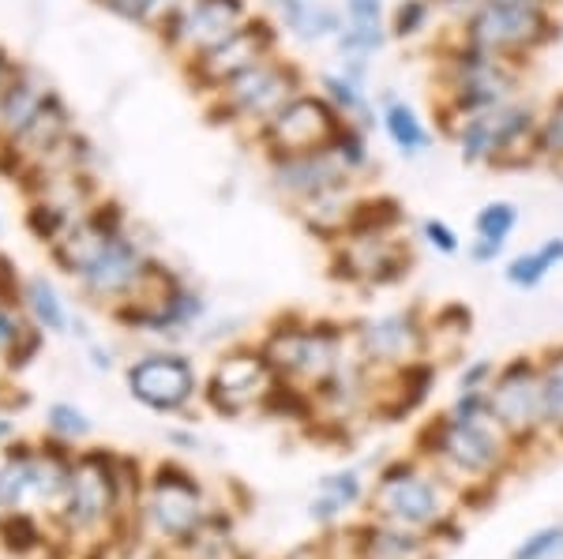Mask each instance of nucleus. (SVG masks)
<instances>
[{"label": "nucleus", "instance_id": "obj_13", "mask_svg": "<svg viewBox=\"0 0 563 559\" xmlns=\"http://www.w3.org/2000/svg\"><path fill=\"white\" fill-rule=\"evenodd\" d=\"M278 383L267 354H230L211 376V402L225 413H241L256 402H267Z\"/></svg>", "mask_w": 563, "mask_h": 559}, {"label": "nucleus", "instance_id": "obj_20", "mask_svg": "<svg viewBox=\"0 0 563 559\" xmlns=\"http://www.w3.org/2000/svg\"><path fill=\"white\" fill-rule=\"evenodd\" d=\"M113 507V477L98 458L79 466L76 473L68 477V511L71 522L87 526V522H98L106 511Z\"/></svg>", "mask_w": 563, "mask_h": 559}, {"label": "nucleus", "instance_id": "obj_16", "mask_svg": "<svg viewBox=\"0 0 563 559\" xmlns=\"http://www.w3.org/2000/svg\"><path fill=\"white\" fill-rule=\"evenodd\" d=\"M376 105H379V132L387 135V143L395 147V155H402L406 161H417L424 158L429 150L435 147V132L424 113L417 110L410 98H402L395 87H384L376 94Z\"/></svg>", "mask_w": 563, "mask_h": 559}, {"label": "nucleus", "instance_id": "obj_39", "mask_svg": "<svg viewBox=\"0 0 563 559\" xmlns=\"http://www.w3.org/2000/svg\"><path fill=\"white\" fill-rule=\"evenodd\" d=\"M507 251V241H488V237H474L466 245V256H470V264H477V267H488V264H496L499 256Z\"/></svg>", "mask_w": 563, "mask_h": 559}, {"label": "nucleus", "instance_id": "obj_37", "mask_svg": "<svg viewBox=\"0 0 563 559\" xmlns=\"http://www.w3.org/2000/svg\"><path fill=\"white\" fill-rule=\"evenodd\" d=\"M323 492H327V500H331L334 507H346V503L357 500L361 484H357V477H353V473H346V477H327Z\"/></svg>", "mask_w": 563, "mask_h": 559}, {"label": "nucleus", "instance_id": "obj_17", "mask_svg": "<svg viewBox=\"0 0 563 559\" xmlns=\"http://www.w3.org/2000/svg\"><path fill=\"white\" fill-rule=\"evenodd\" d=\"M267 12L282 34L301 45H331L346 26L342 4H327V0H267Z\"/></svg>", "mask_w": 563, "mask_h": 559}, {"label": "nucleus", "instance_id": "obj_25", "mask_svg": "<svg viewBox=\"0 0 563 559\" xmlns=\"http://www.w3.org/2000/svg\"><path fill=\"white\" fill-rule=\"evenodd\" d=\"M560 267H563V237H549V241H541V245H533V248H526L519 256L507 259L504 278H507V286H515V290H538L544 278Z\"/></svg>", "mask_w": 563, "mask_h": 559}, {"label": "nucleus", "instance_id": "obj_8", "mask_svg": "<svg viewBox=\"0 0 563 559\" xmlns=\"http://www.w3.org/2000/svg\"><path fill=\"white\" fill-rule=\"evenodd\" d=\"M413 248L398 233L384 237H350L331 245V275L361 286H395L410 278Z\"/></svg>", "mask_w": 563, "mask_h": 559}, {"label": "nucleus", "instance_id": "obj_11", "mask_svg": "<svg viewBox=\"0 0 563 559\" xmlns=\"http://www.w3.org/2000/svg\"><path fill=\"white\" fill-rule=\"evenodd\" d=\"M271 185L289 206H305L312 200H323L342 188H357L361 180L334 158V150H312V155H294V158H271Z\"/></svg>", "mask_w": 563, "mask_h": 559}, {"label": "nucleus", "instance_id": "obj_35", "mask_svg": "<svg viewBox=\"0 0 563 559\" xmlns=\"http://www.w3.org/2000/svg\"><path fill=\"white\" fill-rule=\"evenodd\" d=\"M563 548V529H541L538 537H530L526 545L515 552V559H549L552 552Z\"/></svg>", "mask_w": 563, "mask_h": 559}, {"label": "nucleus", "instance_id": "obj_4", "mask_svg": "<svg viewBox=\"0 0 563 559\" xmlns=\"http://www.w3.org/2000/svg\"><path fill=\"white\" fill-rule=\"evenodd\" d=\"M301 90H308V76L297 60H282L271 57L263 65L249 68L244 76H238L233 83H225L218 94H211L207 113L218 124H230V128H249L260 132L263 124L275 116L289 98H297Z\"/></svg>", "mask_w": 563, "mask_h": 559}, {"label": "nucleus", "instance_id": "obj_9", "mask_svg": "<svg viewBox=\"0 0 563 559\" xmlns=\"http://www.w3.org/2000/svg\"><path fill=\"white\" fill-rule=\"evenodd\" d=\"M342 335L331 327H297V331H278L267 342V360L275 365L278 376L289 380H308V383H327L342 368Z\"/></svg>", "mask_w": 563, "mask_h": 559}, {"label": "nucleus", "instance_id": "obj_33", "mask_svg": "<svg viewBox=\"0 0 563 559\" xmlns=\"http://www.w3.org/2000/svg\"><path fill=\"white\" fill-rule=\"evenodd\" d=\"M387 0H342V15H346V26H357V31H372V34H390L387 31Z\"/></svg>", "mask_w": 563, "mask_h": 559}, {"label": "nucleus", "instance_id": "obj_30", "mask_svg": "<svg viewBox=\"0 0 563 559\" xmlns=\"http://www.w3.org/2000/svg\"><path fill=\"white\" fill-rule=\"evenodd\" d=\"M541 391H544V425L563 428V346L549 349L541 360Z\"/></svg>", "mask_w": 563, "mask_h": 559}, {"label": "nucleus", "instance_id": "obj_12", "mask_svg": "<svg viewBox=\"0 0 563 559\" xmlns=\"http://www.w3.org/2000/svg\"><path fill=\"white\" fill-rule=\"evenodd\" d=\"M424 342H429V327H421L417 309L410 312H384L372 315L357 327V349L368 365H410L421 360Z\"/></svg>", "mask_w": 563, "mask_h": 559}, {"label": "nucleus", "instance_id": "obj_31", "mask_svg": "<svg viewBox=\"0 0 563 559\" xmlns=\"http://www.w3.org/2000/svg\"><path fill=\"white\" fill-rule=\"evenodd\" d=\"M177 4L180 0H102V8H109L117 20L135 26H158Z\"/></svg>", "mask_w": 563, "mask_h": 559}, {"label": "nucleus", "instance_id": "obj_43", "mask_svg": "<svg viewBox=\"0 0 563 559\" xmlns=\"http://www.w3.org/2000/svg\"><path fill=\"white\" fill-rule=\"evenodd\" d=\"M20 331L23 327H15V323L8 320V315H0V349L12 346V342H20Z\"/></svg>", "mask_w": 563, "mask_h": 559}, {"label": "nucleus", "instance_id": "obj_41", "mask_svg": "<svg viewBox=\"0 0 563 559\" xmlns=\"http://www.w3.org/2000/svg\"><path fill=\"white\" fill-rule=\"evenodd\" d=\"M477 0H435V8H440V15H448V20H462V15L470 12V8H474Z\"/></svg>", "mask_w": 563, "mask_h": 559}, {"label": "nucleus", "instance_id": "obj_7", "mask_svg": "<svg viewBox=\"0 0 563 559\" xmlns=\"http://www.w3.org/2000/svg\"><path fill=\"white\" fill-rule=\"evenodd\" d=\"M249 20L252 12L244 0H180L154 31H158L162 45H169V49L185 53L192 60L222 38H230Z\"/></svg>", "mask_w": 563, "mask_h": 559}, {"label": "nucleus", "instance_id": "obj_40", "mask_svg": "<svg viewBox=\"0 0 563 559\" xmlns=\"http://www.w3.org/2000/svg\"><path fill=\"white\" fill-rule=\"evenodd\" d=\"M376 559H406L410 552H417V545L410 537H390V534H379L376 545H372Z\"/></svg>", "mask_w": 563, "mask_h": 559}, {"label": "nucleus", "instance_id": "obj_34", "mask_svg": "<svg viewBox=\"0 0 563 559\" xmlns=\"http://www.w3.org/2000/svg\"><path fill=\"white\" fill-rule=\"evenodd\" d=\"M417 237H421L435 256H459L462 251L459 230L448 219H435V214H424V219L417 222Z\"/></svg>", "mask_w": 563, "mask_h": 559}, {"label": "nucleus", "instance_id": "obj_36", "mask_svg": "<svg viewBox=\"0 0 563 559\" xmlns=\"http://www.w3.org/2000/svg\"><path fill=\"white\" fill-rule=\"evenodd\" d=\"M493 380H496V365L488 357H481L459 376V391H485V387H493Z\"/></svg>", "mask_w": 563, "mask_h": 559}, {"label": "nucleus", "instance_id": "obj_44", "mask_svg": "<svg viewBox=\"0 0 563 559\" xmlns=\"http://www.w3.org/2000/svg\"><path fill=\"white\" fill-rule=\"evenodd\" d=\"M8 79H12V65H8V57L0 53V94L8 90Z\"/></svg>", "mask_w": 563, "mask_h": 559}, {"label": "nucleus", "instance_id": "obj_15", "mask_svg": "<svg viewBox=\"0 0 563 559\" xmlns=\"http://www.w3.org/2000/svg\"><path fill=\"white\" fill-rule=\"evenodd\" d=\"M151 259L135 241H129V233H117V237L106 241V248L95 256L84 275V286L95 297H132L135 286L147 278Z\"/></svg>", "mask_w": 563, "mask_h": 559}, {"label": "nucleus", "instance_id": "obj_18", "mask_svg": "<svg viewBox=\"0 0 563 559\" xmlns=\"http://www.w3.org/2000/svg\"><path fill=\"white\" fill-rule=\"evenodd\" d=\"M488 421L493 417H448V425L440 432L443 455L470 473L488 470L499 458V439Z\"/></svg>", "mask_w": 563, "mask_h": 559}, {"label": "nucleus", "instance_id": "obj_28", "mask_svg": "<svg viewBox=\"0 0 563 559\" xmlns=\"http://www.w3.org/2000/svg\"><path fill=\"white\" fill-rule=\"evenodd\" d=\"M331 150L357 180H365L372 174V166H376V155H372V132L361 128V124H350V121L342 124L331 143Z\"/></svg>", "mask_w": 563, "mask_h": 559}, {"label": "nucleus", "instance_id": "obj_6", "mask_svg": "<svg viewBox=\"0 0 563 559\" xmlns=\"http://www.w3.org/2000/svg\"><path fill=\"white\" fill-rule=\"evenodd\" d=\"M342 124L346 121L334 113V105L327 102L320 90H301V94L289 98V102L256 132V143L267 161L312 155V150L331 147Z\"/></svg>", "mask_w": 563, "mask_h": 559}, {"label": "nucleus", "instance_id": "obj_45", "mask_svg": "<svg viewBox=\"0 0 563 559\" xmlns=\"http://www.w3.org/2000/svg\"><path fill=\"white\" fill-rule=\"evenodd\" d=\"M4 432H8V425H4V421H0V436H4Z\"/></svg>", "mask_w": 563, "mask_h": 559}, {"label": "nucleus", "instance_id": "obj_5", "mask_svg": "<svg viewBox=\"0 0 563 559\" xmlns=\"http://www.w3.org/2000/svg\"><path fill=\"white\" fill-rule=\"evenodd\" d=\"M282 45V31L271 15H252L249 23H241L230 38H222L211 45L207 53H199L185 65L188 83H192L199 94H218L225 83H233L238 76H244L249 68L263 65V60L278 57Z\"/></svg>", "mask_w": 563, "mask_h": 559}, {"label": "nucleus", "instance_id": "obj_23", "mask_svg": "<svg viewBox=\"0 0 563 559\" xmlns=\"http://www.w3.org/2000/svg\"><path fill=\"white\" fill-rule=\"evenodd\" d=\"M49 87L42 83L34 71H15V79L0 94V128L8 135H20L31 128V121L45 110L49 102Z\"/></svg>", "mask_w": 563, "mask_h": 559}, {"label": "nucleus", "instance_id": "obj_22", "mask_svg": "<svg viewBox=\"0 0 563 559\" xmlns=\"http://www.w3.org/2000/svg\"><path fill=\"white\" fill-rule=\"evenodd\" d=\"M406 225V206L390 192H357L350 206L346 241L350 237H384V233H398Z\"/></svg>", "mask_w": 563, "mask_h": 559}, {"label": "nucleus", "instance_id": "obj_10", "mask_svg": "<svg viewBox=\"0 0 563 559\" xmlns=\"http://www.w3.org/2000/svg\"><path fill=\"white\" fill-rule=\"evenodd\" d=\"M488 410L493 421L507 432H533L544 425V391L541 365L533 357H515L496 372L488 387Z\"/></svg>", "mask_w": 563, "mask_h": 559}, {"label": "nucleus", "instance_id": "obj_42", "mask_svg": "<svg viewBox=\"0 0 563 559\" xmlns=\"http://www.w3.org/2000/svg\"><path fill=\"white\" fill-rule=\"evenodd\" d=\"M12 293H15V270L0 256V297H12Z\"/></svg>", "mask_w": 563, "mask_h": 559}, {"label": "nucleus", "instance_id": "obj_24", "mask_svg": "<svg viewBox=\"0 0 563 559\" xmlns=\"http://www.w3.org/2000/svg\"><path fill=\"white\" fill-rule=\"evenodd\" d=\"M154 518L169 537H188L199 526V495L192 484L162 473V484L154 489Z\"/></svg>", "mask_w": 563, "mask_h": 559}, {"label": "nucleus", "instance_id": "obj_26", "mask_svg": "<svg viewBox=\"0 0 563 559\" xmlns=\"http://www.w3.org/2000/svg\"><path fill=\"white\" fill-rule=\"evenodd\" d=\"M533 155H538V169H552L556 177H563V90L541 102Z\"/></svg>", "mask_w": 563, "mask_h": 559}, {"label": "nucleus", "instance_id": "obj_29", "mask_svg": "<svg viewBox=\"0 0 563 559\" xmlns=\"http://www.w3.org/2000/svg\"><path fill=\"white\" fill-rule=\"evenodd\" d=\"M519 222H522V206L515 200H488V203H481L474 214V237L511 241Z\"/></svg>", "mask_w": 563, "mask_h": 559}, {"label": "nucleus", "instance_id": "obj_2", "mask_svg": "<svg viewBox=\"0 0 563 559\" xmlns=\"http://www.w3.org/2000/svg\"><path fill=\"white\" fill-rule=\"evenodd\" d=\"M560 0H477L455 23L462 42L530 68L533 57L563 38Z\"/></svg>", "mask_w": 563, "mask_h": 559}, {"label": "nucleus", "instance_id": "obj_27", "mask_svg": "<svg viewBox=\"0 0 563 559\" xmlns=\"http://www.w3.org/2000/svg\"><path fill=\"white\" fill-rule=\"evenodd\" d=\"M435 20H440V8H435V0H395V4H390V12H387L390 42L413 45V42L429 38Z\"/></svg>", "mask_w": 563, "mask_h": 559}, {"label": "nucleus", "instance_id": "obj_32", "mask_svg": "<svg viewBox=\"0 0 563 559\" xmlns=\"http://www.w3.org/2000/svg\"><path fill=\"white\" fill-rule=\"evenodd\" d=\"M26 301H31V312L38 315V323H45V331H65L68 327V315L60 309L57 293L45 278H34L26 282Z\"/></svg>", "mask_w": 563, "mask_h": 559}, {"label": "nucleus", "instance_id": "obj_19", "mask_svg": "<svg viewBox=\"0 0 563 559\" xmlns=\"http://www.w3.org/2000/svg\"><path fill=\"white\" fill-rule=\"evenodd\" d=\"M316 90L334 105V113H339L342 121L361 124V128H368V132L379 128V105L368 83H357V79H350L346 71H339V68H327L316 76Z\"/></svg>", "mask_w": 563, "mask_h": 559}, {"label": "nucleus", "instance_id": "obj_3", "mask_svg": "<svg viewBox=\"0 0 563 559\" xmlns=\"http://www.w3.org/2000/svg\"><path fill=\"white\" fill-rule=\"evenodd\" d=\"M538 116L541 102L530 94H519L511 102L496 105V110L462 116L455 124V143L462 166H485L499 174H522V169H538Z\"/></svg>", "mask_w": 563, "mask_h": 559}, {"label": "nucleus", "instance_id": "obj_1", "mask_svg": "<svg viewBox=\"0 0 563 559\" xmlns=\"http://www.w3.org/2000/svg\"><path fill=\"white\" fill-rule=\"evenodd\" d=\"M526 65L462 42L455 31L435 45V132L455 135L462 116H474L526 94Z\"/></svg>", "mask_w": 563, "mask_h": 559}, {"label": "nucleus", "instance_id": "obj_14", "mask_svg": "<svg viewBox=\"0 0 563 559\" xmlns=\"http://www.w3.org/2000/svg\"><path fill=\"white\" fill-rule=\"evenodd\" d=\"M129 387L143 405L174 413L196 394V372L185 357H143L132 365Z\"/></svg>", "mask_w": 563, "mask_h": 559}, {"label": "nucleus", "instance_id": "obj_46", "mask_svg": "<svg viewBox=\"0 0 563 559\" xmlns=\"http://www.w3.org/2000/svg\"><path fill=\"white\" fill-rule=\"evenodd\" d=\"M98 4H102V0H98Z\"/></svg>", "mask_w": 563, "mask_h": 559}, {"label": "nucleus", "instance_id": "obj_21", "mask_svg": "<svg viewBox=\"0 0 563 559\" xmlns=\"http://www.w3.org/2000/svg\"><path fill=\"white\" fill-rule=\"evenodd\" d=\"M376 500H379V507H384V515H390L395 522H406V526H424V522L435 518V492L421 477H410V473L390 477Z\"/></svg>", "mask_w": 563, "mask_h": 559}, {"label": "nucleus", "instance_id": "obj_38", "mask_svg": "<svg viewBox=\"0 0 563 559\" xmlns=\"http://www.w3.org/2000/svg\"><path fill=\"white\" fill-rule=\"evenodd\" d=\"M49 421H53V428L65 432V436H84V432L90 428L84 413L71 410V405H53V410H49Z\"/></svg>", "mask_w": 563, "mask_h": 559}]
</instances>
